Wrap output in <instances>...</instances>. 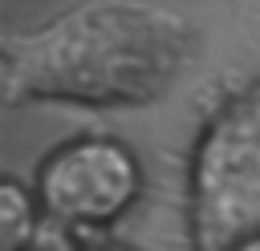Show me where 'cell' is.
<instances>
[{
    "label": "cell",
    "mask_w": 260,
    "mask_h": 251,
    "mask_svg": "<svg viewBox=\"0 0 260 251\" xmlns=\"http://www.w3.org/2000/svg\"><path fill=\"white\" fill-rule=\"evenodd\" d=\"M191 24L150 0H85L41 28L4 36V101L146 105L171 89Z\"/></svg>",
    "instance_id": "6da1fadb"
},
{
    "label": "cell",
    "mask_w": 260,
    "mask_h": 251,
    "mask_svg": "<svg viewBox=\"0 0 260 251\" xmlns=\"http://www.w3.org/2000/svg\"><path fill=\"white\" fill-rule=\"evenodd\" d=\"M260 235V89L219 105L191 162L195 251H232Z\"/></svg>",
    "instance_id": "7a4b0ae2"
},
{
    "label": "cell",
    "mask_w": 260,
    "mask_h": 251,
    "mask_svg": "<svg viewBox=\"0 0 260 251\" xmlns=\"http://www.w3.org/2000/svg\"><path fill=\"white\" fill-rule=\"evenodd\" d=\"M32 190L53 223L110 227L138 202L142 166L126 142L106 134H81L41 158Z\"/></svg>",
    "instance_id": "3957f363"
},
{
    "label": "cell",
    "mask_w": 260,
    "mask_h": 251,
    "mask_svg": "<svg viewBox=\"0 0 260 251\" xmlns=\"http://www.w3.org/2000/svg\"><path fill=\"white\" fill-rule=\"evenodd\" d=\"M37 190L20 186L16 178L0 182V251H32L37 239Z\"/></svg>",
    "instance_id": "277c9868"
},
{
    "label": "cell",
    "mask_w": 260,
    "mask_h": 251,
    "mask_svg": "<svg viewBox=\"0 0 260 251\" xmlns=\"http://www.w3.org/2000/svg\"><path fill=\"white\" fill-rule=\"evenodd\" d=\"M232 251H260V235H248L244 243H236Z\"/></svg>",
    "instance_id": "5b68a950"
},
{
    "label": "cell",
    "mask_w": 260,
    "mask_h": 251,
    "mask_svg": "<svg viewBox=\"0 0 260 251\" xmlns=\"http://www.w3.org/2000/svg\"><path fill=\"white\" fill-rule=\"evenodd\" d=\"M102 251H134V247H118V243H114V247H102Z\"/></svg>",
    "instance_id": "8992f818"
}]
</instances>
